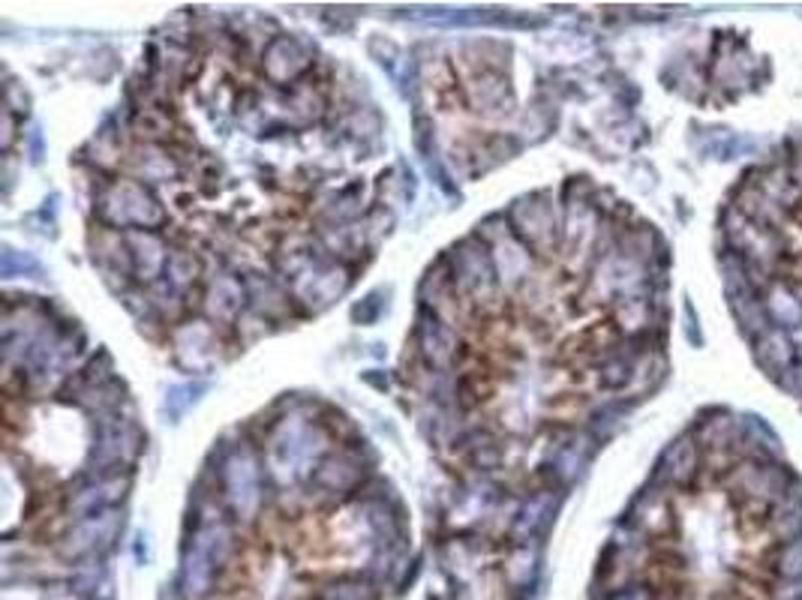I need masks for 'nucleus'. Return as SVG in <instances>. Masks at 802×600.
<instances>
[{"instance_id": "1", "label": "nucleus", "mask_w": 802, "mask_h": 600, "mask_svg": "<svg viewBox=\"0 0 802 600\" xmlns=\"http://www.w3.org/2000/svg\"><path fill=\"white\" fill-rule=\"evenodd\" d=\"M793 474L781 462H760V459H737L725 474V490L743 502H779L793 487Z\"/></svg>"}, {"instance_id": "2", "label": "nucleus", "mask_w": 802, "mask_h": 600, "mask_svg": "<svg viewBox=\"0 0 802 600\" xmlns=\"http://www.w3.org/2000/svg\"><path fill=\"white\" fill-rule=\"evenodd\" d=\"M704 469V450L694 436H682L664 450L659 466V480L671 487H692L694 478Z\"/></svg>"}, {"instance_id": "3", "label": "nucleus", "mask_w": 802, "mask_h": 600, "mask_svg": "<svg viewBox=\"0 0 802 600\" xmlns=\"http://www.w3.org/2000/svg\"><path fill=\"white\" fill-rule=\"evenodd\" d=\"M751 351H755L760 370L767 372L770 379H776V382L791 367H796V346H793L791 330L776 328V325L770 330H763L758 339H751Z\"/></svg>"}, {"instance_id": "4", "label": "nucleus", "mask_w": 802, "mask_h": 600, "mask_svg": "<svg viewBox=\"0 0 802 600\" xmlns=\"http://www.w3.org/2000/svg\"><path fill=\"white\" fill-rule=\"evenodd\" d=\"M767 535L776 546L802 537V483L793 480L791 490L772 504L767 516Z\"/></svg>"}, {"instance_id": "5", "label": "nucleus", "mask_w": 802, "mask_h": 600, "mask_svg": "<svg viewBox=\"0 0 802 600\" xmlns=\"http://www.w3.org/2000/svg\"><path fill=\"white\" fill-rule=\"evenodd\" d=\"M739 421L734 415H727V412H713V415L706 417L704 424L697 426V445L704 454H713V450H730L734 454V445H737L739 438Z\"/></svg>"}, {"instance_id": "6", "label": "nucleus", "mask_w": 802, "mask_h": 600, "mask_svg": "<svg viewBox=\"0 0 802 600\" xmlns=\"http://www.w3.org/2000/svg\"><path fill=\"white\" fill-rule=\"evenodd\" d=\"M727 304H730V313H734L737 325L743 328V334H746L748 339H758L763 330L772 328L770 313H767V306H763V295H758V292L730 295L727 297Z\"/></svg>"}, {"instance_id": "7", "label": "nucleus", "mask_w": 802, "mask_h": 600, "mask_svg": "<svg viewBox=\"0 0 802 600\" xmlns=\"http://www.w3.org/2000/svg\"><path fill=\"white\" fill-rule=\"evenodd\" d=\"M763 306L776 328L796 330L802 325V301L784 283H772L763 292Z\"/></svg>"}, {"instance_id": "8", "label": "nucleus", "mask_w": 802, "mask_h": 600, "mask_svg": "<svg viewBox=\"0 0 802 600\" xmlns=\"http://www.w3.org/2000/svg\"><path fill=\"white\" fill-rule=\"evenodd\" d=\"M631 516H635V523H638L643 532H649V535H664V532H671L673 525V508L668 504V499H664L661 492H647Z\"/></svg>"}, {"instance_id": "9", "label": "nucleus", "mask_w": 802, "mask_h": 600, "mask_svg": "<svg viewBox=\"0 0 802 600\" xmlns=\"http://www.w3.org/2000/svg\"><path fill=\"white\" fill-rule=\"evenodd\" d=\"M229 480V495L231 502L238 504V511H247L256 502V466L250 457H238L226 471Z\"/></svg>"}, {"instance_id": "10", "label": "nucleus", "mask_w": 802, "mask_h": 600, "mask_svg": "<svg viewBox=\"0 0 802 600\" xmlns=\"http://www.w3.org/2000/svg\"><path fill=\"white\" fill-rule=\"evenodd\" d=\"M457 273H460V280L466 285H473V288H481V285H490V262L484 259L481 250H469V247H463L457 252Z\"/></svg>"}, {"instance_id": "11", "label": "nucleus", "mask_w": 802, "mask_h": 600, "mask_svg": "<svg viewBox=\"0 0 802 600\" xmlns=\"http://www.w3.org/2000/svg\"><path fill=\"white\" fill-rule=\"evenodd\" d=\"M421 346H424L430 360L442 363L451 354V349H454V339H451L448 330L442 328L436 318H421Z\"/></svg>"}, {"instance_id": "12", "label": "nucleus", "mask_w": 802, "mask_h": 600, "mask_svg": "<svg viewBox=\"0 0 802 600\" xmlns=\"http://www.w3.org/2000/svg\"><path fill=\"white\" fill-rule=\"evenodd\" d=\"M770 561L779 579H802V537L776 546Z\"/></svg>"}, {"instance_id": "13", "label": "nucleus", "mask_w": 802, "mask_h": 600, "mask_svg": "<svg viewBox=\"0 0 802 600\" xmlns=\"http://www.w3.org/2000/svg\"><path fill=\"white\" fill-rule=\"evenodd\" d=\"M635 367H638V363L631 358L616 354V358L607 360L605 370H602V384H605V388H622V384H628V379H631Z\"/></svg>"}, {"instance_id": "14", "label": "nucleus", "mask_w": 802, "mask_h": 600, "mask_svg": "<svg viewBox=\"0 0 802 600\" xmlns=\"http://www.w3.org/2000/svg\"><path fill=\"white\" fill-rule=\"evenodd\" d=\"M772 600H802V579H779L772 586Z\"/></svg>"}, {"instance_id": "15", "label": "nucleus", "mask_w": 802, "mask_h": 600, "mask_svg": "<svg viewBox=\"0 0 802 600\" xmlns=\"http://www.w3.org/2000/svg\"><path fill=\"white\" fill-rule=\"evenodd\" d=\"M779 384L784 388V391L791 393V396L802 400V363H796V367H791V370L784 372V375L779 379Z\"/></svg>"}, {"instance_id": "16", "label": "nucleus", "mask_w": 802, "mask_h": 600, "mask_svg": "<svg viewBox=\"0 0 802 600\" xmlns=\"http://www.w3.org/2000/svg\"><path fill=\"white\" fill-rule=\"evenodd\" d=\"M15 268H22V271H40V264L33 262V259H28V255H24V259H15V252L7 250V252H3V273H7V276H12V273H15Z\"/></svg>"}, {"instance_id": "17", "label": "nucleus", "mask_w": 802, "mask_h": 600, "mask_svg": "<svg viewBox=\"0 0 802 600\" xmlns=\"http://www.w3.org/2000/svg\"><path fill=\"white\" fill-rule=\"evenodd\" d=\"M198 391H202V384H196V388H193V384H187V388H184V393H198ZM193 400H196V396H181V388H175V391H172V396H169V405H172V415H181V408H184V405H187V403H193Z\"/></svg>"}, {"instance_id": "18", "label": "nucleus", "mask_w": 802, "mask_h": 600, "mask_svg": "<svg viewBox=\"0 0 802 600\" xmlns=\"http://www.w3.org/2000/svg\"><path fill=\"white\" fill-rule=\"evenodd\" d=\"M376 313H379V301H376V295H373V297H367V301H364L361 306H355L353 316H355V321H361V325H367V321H373Z\"/></svg>"}, {"instance_id": "19", "label": "nucleus", "mask_w": 802, "mask_h": 600, "mask_svg": "<svg viewBox=\"0 0 802 600\" xmlns=\"http://www.w3.org/2000/svg\"><path fill=\"white\" fill-rule=\"evenodd\" d=\"M607 600H652V594H649V589H643V586H635V589L616 591V594H610Z\"/></svg>"}, {"instance_id": "20", "label": "nucleus", "mask_w": 802, "mask_h": 600, "mask_svg": "<svg viewBox=\"0 0 802 600\" xmlns=\"http://www.w3.org/2000/svg\"><path fill=\"white\" fill-rule=\"evenodd\" d=\"M330 600H364L361 589H337L330 591Z\"/></svg>"}]
</instances>
